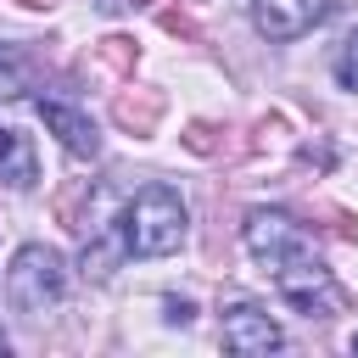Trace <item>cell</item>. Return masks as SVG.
<instances>
[{
  "label": "cell",
  "mask_w": 358,
  "mask_h": 358,
  "mask_svg": "<svg viewBox=\"0 0 358 358\" xmlns=\"http://www.w3.org/2000/svg\"><path fill=\"white\" fill-rule=\"evenodd\" d=\"M62 302H67V257L45 241L17 246L11 268H6V308L22 324H45Z\"/></svg>",
  "instance_id": "cell-1"
},
{
  "label": "cell",
  "mask_w": 358,
  "mask_h": 358,
  "mask_svg": "<svg viewBox=\"0 0 358 358\" xmlns=\"http://www.w3.org/2000/svg\"><path fill=\"white\" fill-rule=\"evenodd\" d=\"M185 235H190V207L173 185H145L123 207V241L134 257H168L185 246Z\"/></svg>",
  "instance_id": "cell-2"
},
{
  "label": "cell",
  "mask_w": 358,
  "mask_h": 358,
  "mask_svg": "<svg viewBox=\"0 0 358 358\" xmlns=\"http://www.w3.org/2000/svg\"><path fill=\"white\" fill-rule=\"evenodd\" d=\"M246 252H252V263H263V268L274 274V268H285V263L308 257V252H313V241H308V229H302L291 213L257 207V213H246Z\"/></svg>",
  "instance_id": "cell-3"
},
{
  "label": "cell",
  "mask_w": 358,
  "mask_h": 358,
  "mask_svg": "<svg viewBox=\"0 0 358 358\" xmlns=\"http://www.w3.org/2000/svg\"><path fill=\"white\" fill-rule=\"evenodd\" d=\"M274 285H280V296H285L296 313H308V319H330V313L341 308V291H336V280H330V268H324L319 252L274 268Z\"/></svg>",
  "instance_id": "cell-4"
},
{
  "label": "cell",
  "mask_w": 358,
  "mask_h": 358,
  "mask_svg": "<svg viewBox=\"0 0 358 358\" xmlns=\"http://www.w3.org/2000/svg\"><path fill=\"white\" fill-rule=\"evenodd\" d=\"M218 336H224V347H229L235 358H268V352L285 341V330L274 324V313L257 308V302H235V308H224Z\"/></svg>",
  "instance_id": "cell-5"
},
{
  "label": "cell",
  "mask_w": 358,
  "mask_h": 358,
  "mask_svg": "<svg viewBox=\"0 0 358 358\" xmlns=\"http://www.w3.org/2000/svg\"><path fill=\"white\" fill-rule=\"evenodd\" d=\"M330 17V0H252V22L263 39H302Z\"/></svg>",
  "instance_id": "cell-6"
},
{
  "label": "cell",
  "mask_w": 358,
  "mask_h": 358,
  "mask_svg": "<svg viewBox=\"0 0 358 358\" xmlns=\"http://www.w3.org/2000/svg\"><path fill=\"white\" fill-rule=\"evenodd\" d=\"M34 112H39V123H45L73 157H95V151H101V129H95L90 112H78V106H67V101H50V95H34Z\"/></svg>",
  "instance_id": "cell-7"
},
{
  "label": "cell",
  "mask_w": 358,
  "mask_h": 358,
  "mask_svg": "<svg viewBox=\"0 0 358 358\" xmlns=\"http://www.w3.org/2000/svg\"><path fill=\"white\" fill-rule=\"evenodd\" d=\"M39 179V151L22 129H0V185L6 190H28Z\"/></svg>",
  "instance_id": "cell-8"
},
{
  "label": "cell",
  "mask_w": 358,
  "mask_h": 358,
  "mask_svg": "<svg viewBox=\"0 0 358 358\" xmlns=\"http://www.w3.org/2000/svg\"><path fill=\"white\" fill-rule=\"evenodd\" d=\"M22 90H28V56L17 45H0V101H11Z\"/></svg>",
  "instance_id": "cell-9"
},
{
  "label": "cell",
  "mask_w": 358,
  "mask_h": 358,
  "mask_svg": "<svg viewBox=\"0 0 358 358\" xmlns=\"http://www.w3.org/2000/svg\"><path fill=\"white\" fill-rule=\"evenodd\" d=\"M330 73H336L341 90H358V28L341 34V45H336V56H330Z\"/></svg>",
  "instance_id": "cell-10"
},
{
  "label": "cell",
  "mask_w": 358,
  "mask_h": 358,
  "mask_svg": "<svg viewBox=\"0 0 358 358\" xmlns=\"http://www.w3.org/2000/svg\"><path fill=\"white\" fill-rule=\"evenodd\" d=\"M101 11H129V6H140V0H95Z\"/></svg>",
  "instance_id": "cell-11"
},
{
  "label": "cell",
  "mask_w": 358,
  "mask_h": 358,
  "mask_svg": "<svg viewBox=\"0 0 358 358\" xmlns=\"http://www.w3.org/2000/svg\"><path fill=\"white\" fill-rule=\"evenodd\" d=\"M0 358H6V341H0Z\"/></svg>",
  "instance_id": "cell-12"
},
{
  "label": "cell",
  "mask_w": 358,
  "mask_h": 358,
  "mask_svg": "<svg viewBox=\"0 0 358 358\" xmlns=\"http://www.w3.org/2000/svg\"><path fill=\"white\" fill-rule=\"evenodd\" d=\"M352 352H358V336H352Z\"/></svg>",
  "instance_id": "cell-13"
}]
</instances>
